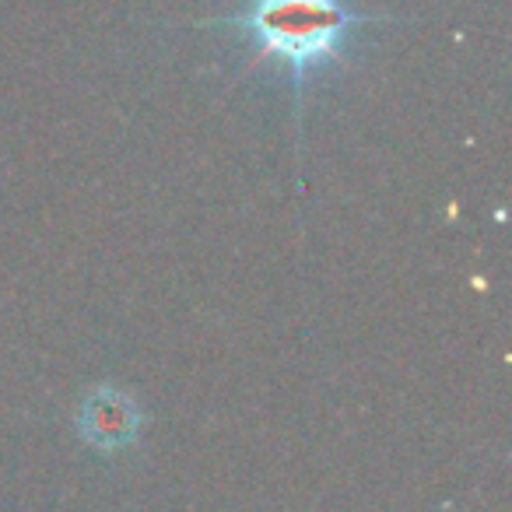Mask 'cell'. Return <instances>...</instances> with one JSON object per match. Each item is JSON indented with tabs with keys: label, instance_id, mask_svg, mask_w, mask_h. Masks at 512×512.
Segmentation results:
<instances>
[{
	"label": "cell",
	"instance_id": "obj_2",
	"mask_svg": "<svg viewBox=\"0 0 512 512\" xmlns=\"http://www.w3.org/2000/svg\"><path fill=\"white\" fill-rule=\"evenodd\" d=\"M137 428H141V414H137L134 400L123 397L113 386L88 393L78 411V432L85 435L88 446L102 449V453L123 449L137 435Z\"/></svg>",
	"mask_w": 512,
	"mask_h": 512
},
{
	"label": "cell",
	"instance_id": "obj_1",
	"mask_svg": "<svg viewBox=\"0 0 512 512\" xmlns=\"http://www.w3.org/2000/svg\"><path fill=\"white\" fill-rule=\"evenodd\" d=\"M400 22L397 15L358 11L348 0H242L225 18L197 22L200 29H232L253 57L288 74L295 92V116L302 113V92L313 74H323L348 53L358 29Z\"/></svg>",
	"mask_w": 512,
	"mask_h": 512
}]
</instances>
